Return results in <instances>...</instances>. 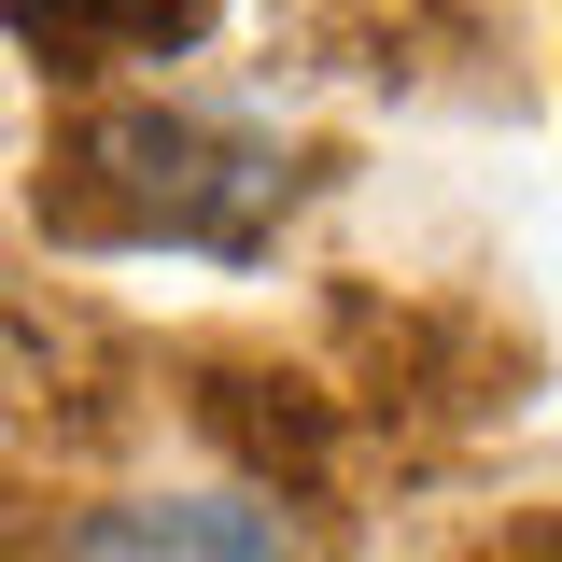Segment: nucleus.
I'll return each mask as SVG.
<instances>
[{
	"instance_id": "f257e3e1",
	"label": "nucleus",
	"mask_w": 562,
	"mask_h": 562,
	"mask_svg": "<svg viewBox=\"0 0 562 562\" xmlns=\"http://www.w3.org/2000/svg\"><path fill=\"white\" fill-rule=\"evenodd\" d=\"M281 198H295V169H281L268 127H225V113H99V127H70L57 211L70 239H183V254H268Z\"/></svg>"
},
{
	"instance_id": "f03ea898",
	"label": "nucleus",
	"mask_w": 562,
	"mask_h": 562,
	"mask_svg": "<svg viewBox=\"0 0 562 562\" xmlns=\"http://www.w3.org/2000/svg\"><path fill=\"white\" fill-rule=\"evenodd\" d=\"M295 506L268 479H225V492H127V506H85L57 535V562H295Z\"/></svg>"
},
{
	"instance_id": "7ed1b4c3",
	"label": "nucleus",
	"mask_w": 562,
	"mask_h": 562,
	"mask_svg": "<svg viewBox=\"0 0 562 562\" xmlns=\"http://www.w3.org/2000/svg\"><path fill=\"white\" fill-rule=\"evenodd\" d=\"M198 14H211V0H14V29H29L57 70L169 57V43H198Z\"/></svg>"
}]
</instances>
